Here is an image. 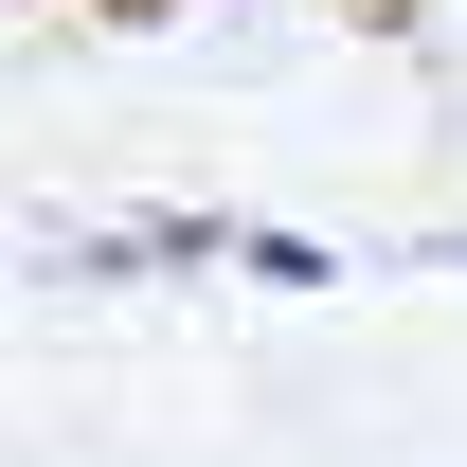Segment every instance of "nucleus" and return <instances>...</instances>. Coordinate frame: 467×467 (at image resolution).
Instances as JSON below:
<instances>
[{"instance_id":"2","label":"nucleus","mask_w":467,"mask_h":467,"mask_svg":"<svg viewBox=\"0 0 467 467\" xmlns=\"http://www.w3.org/2000/svg\"><path fill=\"white\" fill-rule=\"evenodd\" d=\"M450 270H467V252H450Z\"/></svg>"},{"instance_id":"1","label":"nucleus","mask_w":467,"mask_h":467,"mask_svg":"<svg viewBox=\"0 0 467 467\" xmlns=\"http://www.w3.org/2000/svg\"><path fill=\"white\" fill-rule=\"evenodd\" d=\"M234 270H252V288H342V252L288 234V216H234Z\"/></svg>"}]
</instances>
